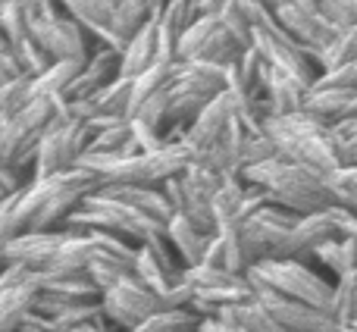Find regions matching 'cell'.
Returning a JSON list of instances; mask_svg holds the SVG:
<instances>
[{
  "label": "cell",
  "mask_w": 357,
  "mask_h": 332,
  "mask_svg": "<svg viewBox=\"0 0 357 332\" xmlns=\"http://www.w3.org/2000/svg\"><path fill=\"white\" fill-rule=\"evenodd\" d=\"M204 264L213 266V270H226V273H232V276H248V273L254 270V257L245 245V235H241L238 222L216 229V235L210 239Z\"/></svg>",
  "instance_id": "17"
},
{
  "label": "cell",
  "mask_w": 357,
  "mask_h": 332,
  "mask_svg": "<svg viewBox=\"0 0 357 332\" xmlns=\"http://www.w3.org/2000/svg\"><path fill=\"white\" fill-rule=\"evenodd\" d=\"M132 273H135L138 282H142L144 289H148L151 295L157 298V301H160V308H163V298L173 292V285L182 282V279H173L160 264H157V257L148 251V248H138V257H135V266H132Z\"/></svg>",
  "instance_id": "30"
},
{
  "label": "cell",
  "mask_w": 357,
  "mask_h": 332,
  "mask_svg": "<svg viewBox=\"0 0 357 332\" xmlns=\"http://www.w3.org/2000/svg\"><path fill=\"white\" fill-rule=\"evenodd\" d=\"M348 63H357V25L348 31H339V38L320 54L317 69H320V73H329V69L348 66Z\"/></svg>",
  "instance_id": "35"
},
{
  "label": "cell",
  "mask_w": 357,
  "mask_h": 332,
  "mask_svg": "<svg viewBox=\"0 0 357 332\" xmlns=\"http://www.w3.org/2000/svg\"><path fill=\"white\" fill-rule=\"evenodd\" d=\"M329 191H333L335 207L351 210L357 204V166H339L329 176Z\"/></svg>",
  "instance_id": "39"
},
{
  "label": "cell",
  "mask_w": 357,
  "mask_h": 332,
  "mask_svg": "<svg viewBox=\"0 0 357 332\" xmlns=\"http://www.w3.org/2000/svg\"><path fill=\"white\" fill-rule=\"evenodd\" d=\"M220 22H222V29H226L245 50L254 47V25L248 22L245 10H241V0H222Z\"/></svg>",
  "instance_id": "37"
},
{
  "label": "cell",
  "mask_w": 357,
  "mask_h": 332,
  "mask_svg": "<svg viewBox=\"0 0 357 332\" xmlns=\"http://www.w3.org/2000/svg\"><path fill=\"white\" fill-rule=\"evenodd\" d=\"M41 279V273H31L16 264L0 273V332H19L25 317L35 314Z\"/></svg>",
  "instance_id": "11"
},
{
  "label": "cell",
  "mask_w": 357,
  "mask_h": 332,
  "mask_svg": "<svg viewBox=\"0 0 357 332\" xmlns=\"http://www.w3.org/2000/svg\"><path fill=\"white\" fill-rule=\"evenodd\" d=\"M151 0H113V41L119 54H126L135 35L151 22Z\"/></svg>",
  "instance_id": "24"
},
{
  "label": "cell",
  "mask_w": 357,
  "mask_h": 332,
  "mask_svg": "<svg viewBox=\"0 0 357 332\" xmlns=\"http://www.w3.org/2000/svg\"><path fill=\"white\" fill-rule=\"evenodd\" d=\"M100 182L85 169H69L54 179H29L13 201V226L22 232H60L66 220L82 207Z\"/></svg>",
  "instance_id": "1"
},
{
  "label": "cell",
  "mask_w": 357,
  "mask_h": 332,
  "mask_svg": "<svg viewBox=\"0 0 357 332\" xmlns=\"http://www.w3.org/2000/svg\"><path fill=\"white\" fill-rule=\"evenodd\" d=\"M132 332H201V320L191 310H160Z\"/></svg>",
  "instance_id": "36"
},
{
  "label": "cell",
  "mask_w": 357,
  "mask_h": 332,
  "mask_svg": "<svg viewBox=\"0 0 357 332\" xmlns=\"http://www.w3.org/2000/svg\"><path fill=\"white\" fill-rule=\"evenodd\" d=\"M298 220H301L298 213L270 204V207H264L254 220L238 222L241 235H245V245L254 257V266H257L260 260H282L285 257V248H289V239H291V232H295Z\"/></svg>",
  "instance_id": "8"
},
{
  "label": "cell",
  "mask_w": 357,
  "mask_h": 332,
  "mask_svg": "<svg viewBox=\"0 0 357 332\" xmlns=\"http://www.w3.org/2000/svg\"><path fill=\"white\" fill-rule=\"evenodd\" d=\"M94 119H129L132 123V79H116L91 98Z\"/></svg>",
  "instance_id": "29"
},
{
  "label": "cell",
  "mask_w": 357,
  "mask_h": 332,
  "mask_svg": "<svg viewBox=\"0 0 357 332\" xmlns=\"http://www.w3.org/2000/svg\"><path fill=\"white\" fill-rule=\"evenodd\" d=\"M31 100V79L22 75V79H13L0 88V119H13L25 104Z\"/></svg>",
  "instance_id": "38"
},
{
  "label": "cell",
  "mask_w": 357,
  "mask_h": 332,
  "mask_svg": "<svg viewBox=\"0 0 357 332\" xmlns=\"http://www.w3.org/2000/svg\"><path fill=\"white\" fill-rule=\"evenodd\" d=\"M251 289H254V301L285 332H342V326L335 323V317L329 310L310 308V304H301V301H289V298L276 295L273 289H266L260 282H251Z\"/></svg>",
  "instance_id": "10"
},
{
  "label": "cell",
  "mask_w": 357,
  "mask_h": 332,
  "mask_svg": "<svg viewBox=\"0 0 357 332\" xmlns=\"http://www.w3.org/2000/svg\"><path fill=\"white\" fill-rule=\"evenodd\" d=\"M163 13V3H154L151 10V22L135 35V41L126 47L123 54V79H138L144 69L157 63V16Z\"/></svg>",
  "instance_id": "23"
},
{
  "label": "cell",
  "mask_w": 357,
  "mask_h": 332,
  "mask_svg": "<svg viewBox=\"0 0 357 332\" xmlns=\"http://www.w3.org/2000/svg\"><path fill=\"white\" fill-rule=\"evenodd\" d=\"M100 308H104L107 323H110L113 332H132L142 326L148 317L163 310L160 301H157L135 276L113 285L110 292H104V295H100Z\"/></svg>",
  "instance_id": "9"
},
{
  "label": "cell",
  "mask_w": 357,
  "mask_h": 332,
  "mask_svg": "<svg viewBox=\"0 0 357 332\" xmlns=\"http://www.w3.org/2000/svg\"><path fill=\"white\" fill-rule=\"evenodd\" d=\"M357 91H342V88H310L304 98V113L317 116L326 126H339L351 110Z\"/></svg>",
  "instance_id": "26"
},
{
  "label": "cell",
  "mask_w": 357,
  "mask_h": 332,
  "mask_svg": "<svg viewBox=\"0 0 357 332\" xmlns=\"http://www.w3.org/2000/svg\"><path fill=\"white\" fill-rule=\"evenodd\" d=\"M10 197H13V195H6V191H0V210H3V204L10 201Z\"/></svg>",
  "instance_id": "51"
},
{
  "label": "cell",
  "mask_w": 357,
  "mask_h": 332,
  "mask_svg": "<svg viewBox=\"0 0 357 332\" xmlns=\"http://www.w3.org/2000/svg\"><path fill=\"white\" fill-rule=\"evenodd\" d=\"M29 13V25L35 41L41 44V50L50 56L54 63L69 60V63H88L94 54V41L85 35L75 19H69L63 13V3H25Z\"/></svg>",
  "instance_id": "4"
},
{
  "label": "cell",
  "mask_w": 357,
  "mask_h": 332,
  "mask_svg": "<svg viewBox=\"0 0 357 332\" xmlns=\"http://www.w3.org/2000/svg\"><path fill=\"white\" fill-rule=\"evenodd\" d=\"M116 79H123V54L110 47H94L91 60L82 66L79 79L69 85L66 100H91L104 88H110Z\"/></svg>",
  "instance_id": "15"
},
{
  "label": "cell",
  "mask_w": 357,
  "mask_h": 332,
  "mask_svg": "<svg viewBox=\"0 0 357 332\" xmlns=\"http://www.w3.org/2000/svg\"><path fill=\"white\" fill-rule=\"evenodd\" d=\"M273 13H276V22L282 25V29L301 44L304 54L314 60V66L323 50L339 38V29L323 16L320 0H276Z\"/></svg>",
  "instance_id": "7"
},
{
  "label": "cell",
  "mask_w": 357,
  "mask_h": 332,
  "mask_svg": "<svg viewBox=\"0 0 357 332\" xmlns=\"http://www.w3.org/2000/svg\"><path fill=\"white\" fill-rule=\"evenodd\" d=\"M264 132L276 144V154L291 163H301L323 176H333L342 166L339 138H335L333 126L320 123L304 110L291 113V116H270L264 123Z\"/></svg>",
  "instance_id": "3"
},
{
  "label": "cell",
  "mask_w": 357,
  "mask_h": 332,
  "mask_svg": "<svg viewBox=\"0 0 357 332\" xmlns=\"http://www.w3.org/2000/svg\"><path fill=\"white\" fill-rule=\"evenodd\" d=\"M320 10L339 31L357 25V0H320Z\"/></svg>",
  "instance_id": "41"
},
{
  "label": "cell",
  "mask_w": 357,
  "mask_h": 332,
  "mask_svg": "<svg viewBox=\"0 0 357 332\" xmlns=\"http://www.w3.org/2000/svg\"><path fill=\"white\" fill-rule=\"evenodd\" d=\"M304 98H307V88H304L301 82H295L291 75H285V73L270 69L266 91H264V100H266L270 116H291V113L304 110Z\"/></svg>",
  "instance_id": "25"
},
{
  "label": "cell",
  "mask_w": 357,
  "mask_h": 332,
  "mask_svg": "<svg viewBox=\"0 0 357 332\" xmlns=\"http://www.w3.org/2000/svg\"><path fill=\"white\" fill-rule=\"evenodd\" d=\"M100 191H104L107 197H113V201H119V204H126V207L144 213L148 220L163 222V226L176 216L173 204L167 201L163 188H148V185H104Z\"/></svg>",
  "instance_id": "20"
},
{
  "label": "cell",
  "mask_w": 357,
  "mask_h": 332,
  "mask_svg": "<svg viewBox=\"0 0 357 332\" xmlns=\"http://www.w3.org/2000/svg\"><path fill=\"white\" fill-rule=\"evenodd\" d=\"M0 25H3V31H6V41H10L13 60L19 63V69H22L29 79L41 75L44 69L54 63L41 50V44L35 41V35H31L29 13H25L22 0H0Z\"/></svg>",
  "instance_id": "12"
},
{
  "label": "cell",
  "mask_w": 357,
  "mask_h": 332,
  "mask_svg": "<svg viewBox=\"0 0 357 332\" xmlns=\"http://www.w3.org/2000/svg\"><path fill=\"white\" fill-rule=\"evenodd\" d=\"M248 185H257L270 195L276 207H285L298 216L320 213V210L335 207L333 191H329V176L317 169H307L301 163H291L285 157H273L266 163H257L245 169Z\"/></svg>",
  "instance_id": "2"
},
{
  "label": "cell",
  "mask_w": 357,
  "mask_h": 332,
  "mask_svg": "<svg viewBox=\"0 0 357 332\" xmlns=\"http://www.w3.org/2000/svg\"><path fill=\"white\" fill-rule=\"evenodd\" d=\"M245 191H248V182L241 176H226L213 197V216H216V229L222 226H232L238 220V210H241V201H245Z\"/></svg>",
  "instance_id": "32"
},
{
  "label": "cell",
  "mask_w": 357,
  "mask_h": 332,
  "mask_svg": "<svg viewBox=\"0 0 357 332\" xmlns=\"http://www.w3.org/2000/svg\"><path fill=\"white\" fill-rule=\"evenodd\" d=\"M41 295L54 298V301L75 308V304H98L100 289L91 282L88 273H41Z\"/></svg>",
  "instance_id": "21"
},
{
  "label": "cell",
  "mask_w": 357,
  "mask_h": 332,
  "mask_svg": "<svg viewBox=\"0 0 357 332\" xmlns=\"http://www.w3.org/2000/svg\"><path fill=\"white\" fill-rule=\"evenodd\" d=\"M182 279L195 289V298L216 304V308H235V304L254 301V289L248 276H232L226 270H213V266L201 264L182 270Z\"/></svg>",
  "instance_id": "13"
},
{
  "label": "cell",
  "mask_w": 357,
  "mask_h": 332,
  "mask_svg": "<svg viewBox=\"0 0 357 332\" xmlns=\"http://www.w3.org/2000/svg\"><path fill=\"white\" fill-rule=\"evenodd\" d=\"M13 201H16V195L3 204V210H0V273L10 266L6 264V245L16 239V226H13Z\"/></svg>",
  "instance_id": "44"
},
{
  "label": "cell",
  "mask_w": 357,
  "mask_h": 332,
  "mask_svg": "<svg viewBox=\"0 0 357 332\" xmlns=\"http://www.w3.org/2000/svg\"><path fill=\"white\" fill-rule=\"evenodd\" d=\"M75 332H110V329H98V326H85V329H75Z\"/></svg>",
  "instance_id": "50"
},
{
  "label": "cell",
  "mask_w": 357,
  "mask_h": 332,
  "mask_svg": "<svg viewBox=\"0 0 357 332\" xmlns=\"http://www.w3.org/2000/svg\"><path fill=\"white\" fill-rule=\"evenodd\" d=\"M342 332H357V320H354V323H345V326H342Z\"/></svg>",
  "instance_id": "49"
},
{
  "label": "cell",
  "mask_w": 357,
  "mask_h": 332,
  "mask_svg": "<svg viewBox=\"0 0 357 332\" xmlns=\"http://www.w3.org/2000/svg\"><path fill=\"white\" fill-rule=\"evenodd\" d=\"M167 119H169V91H160L154 94V98H148L142 104V110L135 113V123L148 126V129L154 132H167Z\"/></svg>",
  "instance_id": "40"
},
{
  "label": "cell",
  "mask_w": 357,
  "mask_h": 332,
  "mask_svg": "<svg viewBox=\"0 0 357 332\" xmlns=\"http://www.w3.org/2000/svg\"><path fill=\"white\" fill-rule=\"evenodd\" d=\"M19 332H56V329H54V323L44 320V317L29 314V317L22 320V326H19Z\"/></svg>",
  "instance_id": "47"
},
{
  "label": "cell",
  "mask_w": 357,
  "mask_h": 332,
  "mask_svg": "<svg viewBox=\"0 0 357 332\" xmlns=\"http://www.w3.org/2000/svg\"><path fill=\"white\" fill-rule=\"evenodd\" d=\"M66 232H22L6 245V264L25 266L31 273H47L54 264V254L60 251Z\"/></svg>",
  "instance_id": "16"
},
{
  "label": "cell",
  "mask_w": 357,
  "mask_h": 332,
  "mask_svg": "<svg viewBox=\"0 0 357 332\" xmlns=\"http://www.w3.org/2000/svg\"><path fill=\"white\" fill-rule=\"evenodd\" d=\"M232 116H235V100H232V94H229V91H222L220 98L210 100V104L204 107L201 116L191 123V129L185 132V144H188L195 154L210 151L222 138V132L229 129Z\"/></svg>",
  "instance_id": "18"
},
{
  "label": "cell",
  "mask_w": 357,
  "mask_h": 332,
  "mask_svg": "<svg viewBox=\"0 0 357 332\" xmlns=\"http://www.w3.org/2000/svg\"><path fill=\"white\" fill-rule=\"evenodd\" d=\"M270 195H266L264 188H257V185H248V191H245V201H241V210H238V220L235 222H248V220H254V216L260 213L264 207H270Z\"/></svg>",
  "instance_id": "43"
},
{
  "label": "cell",
  "mask_w": 357,
  "mask_h": 332,
  "mask_svg": "<svg viewBox=\"0 0 357 332\" xmlns=\"http://www.w3.org/2000/svg\"><path fill=\"white\" fill-rule=\"evenodd\" d=\"M220 323L226 326H238V329H248V332H285L260 308L257 301H248V304H235V308H222L220 310Z\"/></svg>",
  "instance_id": "31"
},
{
  "label": "cell",
  "mask_w": 357,
  "mask_h": 332,
  "mask_svg": "<svg viewBox=\"0 0 357 332\" xmlns=\"http://www.w3.org/2000/svg\"><path fill=\"white\" fill-rule=\"evenodd\" d=\"M210 239H213V235H204L201 229H197L191 220H185L182 213H176L173 220L167 222V241L173 245L182 270H191V266L204 264L207 248H210Z\"/></svg>",
  "instance_id": "22"
},
{
  "label": "cell",
  "mask_w": 357,
  "mask_h": 332,
  "mask_svg": "<svg viewBox=\"0 0 357 332\" xmlns=\"http://www.w3.org/2000/svg\"><path fill=\"white\" fill-rule=\"evenodd\" d=\"M220 172H213L210 166L191 163L182 176L169 179L163 185V195L173 204L176 213H182L185 220H191L204 235H216V216H213V197L222 185Z\"/></svg>",
  "instance_id": "6"
},
{
  "label": "cell",
  "mask_w": 357,
  "mask_h": 332,
  "mask_svg": "<svg viewBox=\"0 0 357 332\" xmlns=\"http://www.w3.org/2000/svg\"><path fill=\"white\" fill-rule=\"evenodd\" d=\"M351 210H354V213H357V204H354V207H351Z\"/></svg>",
  "instance_id": "52"
},
{
  "label": "cell",
  "mask_w": 357,
  "mask_h": 332,
  "mask_svg": "<svg viewBox=\"0 0 357 332\" xmlns=\"http://www.w3.org/2000/svg\"><path fill=\"white\" fill-rule=\"evenodd\" d=\"M22 188H25V182L19 179V172L0 163V191H6V195H16V191H22Z\"/></svg>",
  "instance_id": "45"
},
{
  "label": "cell",
  "mask_w": 357,
  "mask_h": 332,
  "mask_svg": "<svg viewBox=\"0 0 357 332\" xmlns=\"http://www.w3.org/2000/svg\"><path fill=\"white\" fill-rule=\"evenodd\" d=\"M314 88H342V91H357V63H348V66L320 73L317 75V82H314Z\"/></svg>",
  "instance_id": "42"
},
{
  "label": "cell",
  "mask_w": 357,
  "mask_h": 332,
  "mask_svg": "<svg viewBox=\"0 0 357 332\" xmlns=\"http://www.w3.org/2000/svg\"><path fill=\"white\" fill-rule=\"evenodd\" d=\"M333 239H342L339 222H335V210L329 207V210H320V213H307V216L298 220L282 260H301V264H310V257H314L317 248L326 245V241H333Z\"/></svg>",
  "instance_id": "14"
},
{
  "label": "cell",
  "mask_w": 357,
  "mask_h": 332,
  "mask_svg": "<svg viewBox=\"0 0 357 332\" xmlns=\"http://www.w3.org/2000/svg\"><path fill=\"white\" fill-rule=\"evenodd\" d=\"M0 54H10V41H6V31L0 25Z\"/></svg>",
  "instance_id": "48"
},
{
  "label": "cell",
  "mask_w": 357,
  "mask_h": 332,
  "mask_svg": "<svg viewBox=\"0 0 357 332\" xmlns=\"http://www.w3.org/2000/svg\"><path fill=\"white\" fill-rule=\"evenodd\" d=\"M82 66H85V63H69V60L50 63L41 75L31 79V100H38V98H66L69 85L79 79Z\"/></svg>",
  "instance_id": "28"
},
{
  "label": "cell",
  "mask_w": 357,
  "mask_h": 332,
  "mask_svg": "<svg viewBox=\"0 0 357 332\" xmlns=\"http://www.w3.org/2000/svg\"><path fill=\"white\" fill-rule=\"evenodd\" d=\"M63 13L85 29L94 47L116 50V41H113V0H66Z\"/></svg>",
  "instance_id": "19"
},
{
  "label": "cell",
  "mask_w": 357,
  "mask_h": 332,
  "mask_svg": "<svg viewBox=\"0 0 357 332\" xmlns=\"http://www.w3.org/2000/svg\"><path fill=\"white\" fill-rule=\"evenodd\" d=\"M329 314L335 317L339 326L357 320V270L345 273L342 279H335V292H333V308Z\"/></svg>",
  "instance_id": "34"
},
{
  "label": "cell",
  "mask_w": 357,
  "mask_h": 332,
  "mask_svg": "<svg viewBox=\"0 0 357 332\" xmlns=\"http://www.w3.org/2000/svg\"><path fill=\"white\" fill-rule=\"evenodd\" d=\"M248 279L266 285V289H273L276 295L289 298V301H301L320 310L333 308L335 282L323 276L320 270H314L310 264H301V260H260L248 273Z\"/></svg>",
  "instance_id": "5"
},
{
  "label": "cell",
  "mask_w": 357,
  "mask_h": 332,
  "mask_svg": "<svg viewBox=\"0 0 357 332\" xmlns=\"http://www.w3.org/2000/svg\"><path fill=\"white\" fill-rule=\"evenodd\" d=\"M176 75H178V63L157 60L154 66L144 69L138 79H132V119H135V113L142 110V104L148 98H154V94H160V91H169V88L176 85Z\"/></svg>",
  "instance_id": "27"
},
{
  "label": "cell",
  "mask_w": 357,
  "mask_h": 332,
  "mask_svg": "<svg viewBox=\"0 0 357 332\" xmlns=\"http://www.w3.org/2000/svg\"><path fill=\"white\" fill-rule=\"evenodd\" d=\"M88 276H91V282L100 289V295L104 292H110L113 285L126 282V279H132L135 273H132V264L123 257H116V254H107V251H98L91 260V266H88Z\"/></svg>",
  "instance_id": "33"
},
{
  "label": "cell",
  "mask_w": 357,
  "mask_h": 332,
  "mask_svg": "<svg viewBox=\"0 0 357 332\" xmlns=\"http://www.w3.org/2000/svg\"><path fill=\"white\" fill-rule=\"evenodd\" d=\"M22 69H19V63L13 60V54H0V88L6 85V82L13 79H22Z\"/></svg>",
  "instance_id": "46"
}]
</instances>
